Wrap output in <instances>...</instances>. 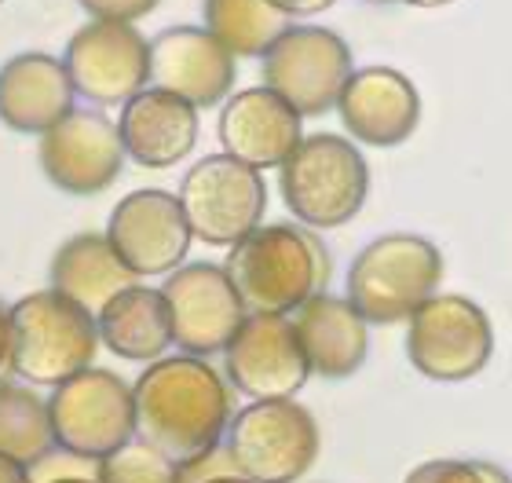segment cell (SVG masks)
Here are the masks:
<instances>
[{
    "label": "cell",
    "instance_id": "6da1fadb",
    "mask_svg": "<svg viewBox=\"0 0 512 483\" xmlns=\"http://www.w3.org/2000/svg\"><path fill=\"white\" fill-rule=\"evenodd\" d=\"M136 436L176 465L198 462L224 443L235 399L220 370L202 355H161L132 385Z\"/></svg>",
    "mask_w": 512,
    "mask_h": 483
},
{
    "label": "cell",
    "instance_id": "7a4b0ae2",
    "mask_svg": "<svg viewBox=\"0 0 512 483\" xmlns=\"http://www.w3.org/2000/svg\"><path fill=\"white\" fill-rule=\"evenodd\" d=\"M224 268L249 312L293 315L315 293H326L330 253L315 227L260 224L231 246Z\"/></svg>",
    "mask_w": 512,
    "mask_h": 483
},
{
    "label": "cell",
    "instance_id": "3957f363",
    "mask_svg": "<svg viewBox=\"0 0 512 483\" xmlns=\"http://www.w3.org/2000/svg\"><path fill=\"white\" fill-rule=\"evenodd\" d=\"M96 315L59 290L30 293L11 304L8 366L30 385H63L88 370L99 348Z\"/></svg>",
    "mask_w": 512,
    "mask_h": 483
},
{
    "label": "cell",
    "instance_id": "277c9868",
    "mask_svg": "<svg viewBox=\"0 0 512 483\" xmlns=\"http://www.w3.org/2000/svg\"><path fill=\"white\" fill-rule=\"evenodd\" d=\"M443 253L421 235H381L355 253L344 297L370 326L410 322V315L439 293Z\"/></svg>",
    "mask_w": 512,
    "mask_h": 483
},
{
    "label": "cell",
    "instance_id": "5b68a950",
    "mask_svg": "<svg viewBox=\"0 0 512 483\" xmlns=\"http://www.w3.org/2000/svg\"><path fill=\"white\" fill-rule=\"evenodd\" d=\"M282 202L304 227L330 231L363 213L370 198V165L344 136L315 132L278 169Z\"/></svg>",
    "mask_w": 512,
    "mask_h": 483
},
{
    "label": "cell",
    "instance_id": "8992f818",
    "mask_svg": "<svg viewBox=\"0 0 512 483\" xmlns=\"http://www.w3.org/2000/svg\"><path fill=\"white\" fill-rule=\"evenodd\" d=\"M238 473L253 483H297L319 458V421L297 399H253L224 436Z\"/></svg>",
    "mask_w": 512,
    "mask_h": 483
},
{
    "label": "cell",
    "instance_id": "52a82bcc",
    "mask_svg": "<svg viewBox=\"0 0 512 483\" xmlns=\"http://www.w3.org/2000/svg\"><path fill=\"white\" fill-rule=\"evenodd\" d=\"M491 355V315L461 293H436L406 322V359L436 385H458L483 374Z\"/></svg>",
    "mask_w": 512,
    "mask_h": 483
},
{
    "label": "cell",
    "instance_id": "ba28073f",
    "mask_svg": "<svg viewBox=\"0 0 512 483\" xmlns=\"http://www.w3.org/2000/svg\"><path fill=\"white\" fill-rule=\"evenodd\" d=\"M260 74L300 118H319L341 103L344 85L355 74V59L341 33L293 22L264 52Z\"/></svg>",
    "mask_w": 512,
    "mask_h": 483
},
{
    "label": "cell",
    "instance_id": "9c48e42d",
    "mask_svg": "<svg viewBox=\"0 0 512 483\" xmlns=\"http://www.w3.org/2000/svg\"><path fill=\"white\" fill-rule=\"evenodd\" d=\"M48 410H52L59 451L77 454L85 462H99L125 447L128 440H136L132 385L99 366H88L70 381L55 385Z\"/></svg>",
    "mask_w": 512,
    "mask_h": 483
},
{
    "label": "cell",
    "instance_id": "30bf717a",
    "mask_svg": "<svg viewBox=\"0 0 512 483\" xmlns=\"http://www.w3.org/2000/svg\"><path fill=\"white\" fill-rule=\"evenodd\" d=\"M180 205L194 238L205 246H238L260 227L267 209V187L260 169L231 154H209L194 161L180 180Z\"/></svg>",
    "mask_w": 512,
    "mask_h": 483
},
{
    "label": "cell",
    "instance_id": "8fae6325",
    "mask_svg": "<svg viewBox=\"0 0 512 483\" xmlns=\"http://www.w3.org/2000/svg\"><path fill=\"white\" fill-rule=\"evenodd\" d=\"M77 96L96 107H125L150 85V41L136 22L88 19L63 55Z\"/></svg>",
    "mask_w": 512,
    "mask_h": 483
},
{
    "label": "cell",
    "instance_id": "7c38bea8",
    "mask_svg": "<svg viewBox=\"0 0 512 483\" xmlns=\"http://www.w3.org/2000/svg\"><path fill=\"white\" fill-rule=\"evenodd\" d=\"M172 319V341L187 355H220L242 330L249 308L238 297L224 264L194 260L183 264L161 286Z\"/></svg>",
    "mask_w": 512,
    "mask_h": 483
},
{
    "label": "cell",
    "instance_id": "4fadbf2b",
    "mask_svg": "<svg viewBox=\"0 0 512 483\" xmlns=\"http://www.w3.org/2000/svg\"><path fill=\"white\" fill-rule=\"evenodd\" d=\"M227 381L249 399H293L308 385L311 363L289 315L249 312L224 352Z\"/></svg>",
    "mask_w": 512,
    "mask_h": 483
},
{
    "label": "cell",
    "instance_id": "5bb4252c",
    "mask_svg": "<svg viewBox=\"0 0 512 483\" xmlns=\"http://www.w3.org/2000/svg\"><path fill=\"white\" fill-rule=\"evenodd\" d=\"M37 158L52 187L88 198L118 180L128 154L118 121H110L99 110H70L55 129L41 136Z\"/></svg>",
    "mask_w": 512,
    "mask_h": 483
},
{
    "label": "cell",
    "instance_id": "9a60e30c",
    "mask_svg": "<svg viewBox=\"0 0 512 483\" xmlns=\"http://www.w3.org/2000/svg\"><path fill=\"white\" fill-rule=\"evenodd\" d=\"M107 238L136 275H172L183 268L194 231L176 194L147 187L114 205Z\"/></svg>",
    "mask_w": 512,
    "mask_h": 483
},
{
    "label": "cell",
    "instance_id": "2e32d148",
    "mask_svg": "<svg viewBox=\"0 0 512 483\" xmlns=\"http://www.w3.org/2000/svg\"><path fill=\"white\" fill-rule=\"evenodd\" d=\"M150 85L176 92L198 110L216 107L235 88V55L205 26H169L150 41Z\"/></svg>",
    "mask_w": 512,
    "mask_h": 483
},
{
    "label": "cell",
    "instance_id": "e0dca14e",
    "mask_svg": "<svg viewBox=\"0 0 512 483\" xmlns=\"http://www.w3.org/2000/svg\"><path fill=\"white\" fill-rule=\"evenodd\" d=\"M220 147L253 169H282L304 140V118L267 85L231 92L216 125Z\"/></svg>",
    "mask_w": 512,
    "mask_h": 483
},
{
    "label": "cell",
    "instance_id": "ac0fdd59",
    "mask_svg": "<svg viewBox=\"0 0 512 483\" xmlns=\"http://www.w3.org/2000/svg\"><path fill=\"white\" fill-rule=\"evenodd\" d=\"M337 114L352 140L366 147H399L417 132L421 92L392 66H363L344 85Z\"/></svg>",
    "mask_w": 512,
    "mask_h": 483
},
{
    "label": "cell",
    "instance_id": "d6986e66",
    "mask_svg": "<svg viewBox=\"0 0 512 483\" xmlns=\"http://www.w3.org/2000/svg\"><path fill=\"white\" fill-rule=\"evenodd\" d=\"M125 154L143 169H172L198 143V107L150 85L128 99L118 118Z\"/></svg>",
    "mask_w": 512,
    "mask_h": 483
},
{
    "label": "cell",
    "instance_id": "ffe728a7",
    "mask_svg": "<svg viewBox=\"0 0 512 483\" xmlns=\"http://www.w3.org/2000/svg\"><path fill=\"white\" fill-rule=\"evenodd\" d=\"M77 88L63 59L22 52L0 66V121L26 136H44L70 114Z\"/></svg>",
    "mask_w": 512,
    "mask_h": 483
},
{
    "label": "cell",
    "instance_id": "44dd1931",
    "mask_svg": "<svg viewBox=\"0 0 512 483\" xmlns=\"http://www.w3.org/2000/svg\"><path fill=\"white\" fill-rule=\"evenodd\" d=\"M293 326L300 333L311 374L326 381L352 377L370 355V322L355 312L348 297L315 293L308 304H300L293 312Z\"/></svg>",
    "mask_w": 512,
    "mask_h": 483
},
{
    "label": "cell",
    "instance_id": "7402d4cb",
    "mask_svg": "<svg viewBox=\"0 0 512 483\" xmlns=\"http://www.w3.org/2000/svg\"><path fill=\"white\" fill-rule=\"evenodd\" d=\"M52 290L77 301L92 315H99L121 290L136 286V271L118 257V249L110 246L107 235L85 231V235L66 238L52 257Z\"/></svg>",
    "mask_w": 512,
    "mask_h": 483
},
{
    "label": "cell",
    "instance_id": "603a6c76",
    "mask_svg": "<svg viewBox=\"0 0 512 483\" xmlns=\"http://www.w3.org/2000/svg\"><path fill=\"white\" fill-rule=\"evenodd\" d=\"M99 341L121 359L136 363H154L169 352L172 344V319L165 293L150 286H128L114 301L96 315Z\"/></svg>",
    "mask_w": 512,
    "mask_h": 483
},
{
    "label": "cell",
    "instance_id": "cb8c5ba5",
    "mask_svg": "<svg viewBox=\"0 0 512 483\" xmlns=\"http://www.w3.org/2000/svg\"><path fill=\"white\" fill-rule=\"evenodd\" d=\"M289 26V15L271 0H205V30L235 59H264Z\"/></svg>",
    "mask_w": 512,
    "mask_h": 483
},
{
    "label": "cell",
    "instance_id": "d4e9b609",
    "mask_svg": "<svg viewBox=\"0 0 512 483\" xmlns=\"http://www.w3.org/2000/svg\"><path fill=\"white\" fill-rule=\"evenodd\" d=\"M52 451H59V443H55L48 403L33 388L4 381L0 385V454L33 469Z\"/></svg>",
    "mask_w": 512,
    "mask_h": 483
},
{
    "label": "cell",
    "instance_id": "484cf974",
    "mask_svg": "<svg viewBox=\"0 0 512 483\" xmlns=\"http://www.w3.org/2000/svg\"><path fill=\"white\" fill-rule=\"evenodd\" d=\"M96 483H180V465L147 440H128L96 462Z\"/></svg>",
    "mask_w": 512,
    "mask_h": 483
},
{
    "label": "cell",
    "instance_id": "4316f807",
    "mask_svg": "<svg viewBox=\"0 0 512 483\" xmlns=\"http://www.w3.org/2000/svg\"><path fill=\"white\" fill-rule=\"evenodd\" d=\"M403 483H483L476 462H454V458H436V462L417 465Z\"/></svg>",
    "mask_w": 512,
    "mask_h": 483
},
{
    "label": "cell",
    "instance_id": "83f0119b",
    "mask_svg": "<svg viewBox=\"0 0 512 483\" xmlns=\"http://www.w3.org/2000/svg\"><path fill=\"white\" fill-rule=\"evenodd\" d=\"M220 476H242L231 451H227V443H220L216 451H209L198 462L180 465V483H209V480H220Z\"/></svg>",
    "mask_w": 512,
    "mask_h": 483
},
{
    "label": "cell",
    "instance_id": "f1b7e54d",
    "mask_svg": "<svg viewBox=\"0 0 512 483\" xmlns=\"http://www.w3.org/2000/svg\"><path fill=\"white\" fill-rule=\"evenodd\" d=\"M88 11V19H114V22H139L143 15L158 8L161 0H77Z\"/></svg>",
    "mask_w": 512,
    "mask_h": 483
},
{
    "label": "cell",
    "instance_id": "f546056e",
    "mask_svg": "<svg viewBox=\"0 0 512 483\" xmlns=\"http://www.w3.org/2000/svg\"><path fill=\"white\" fill-rule=\"evenodd\" d=\"M278 11H286L289 19H308V15H322L326 8H333L337 0H271Z\"/></svg>",
    "mask_w": 512,
    "mask_h": 483
},
{
    "label": "cell",
    "instance_id": "4dcf8cb0",
    "mask_svg": "<svg viewBox=\"0 0 512 483\" xmlns=\"http://www.w3.org/2000/svg\"><path fill=\"white\" fill-rule=\"evenodd\" d=\"M0 483H33L30 480V465L15 462L8 454H0Z\"/></svg>",
    "mask_w": 512,
    "mask_h": 483
},
{
    "label": "cell",
    "instance_id": "1f68e13d",
    "mask_svg": "<svg viewBox=\"0 0 512 483\" xmlns=\"http://www.w3.org/2000/svg\"><path fill=\"white\" fill-rule=\"evenodd\" d=\"M476 469H480L483 483H512V476L505 469H498L494 462H476Z\"/></svg>",
    "mask_w": 512,
    "mask_h": 483
},
{
    "label": "cell",
    "instance_id": "d6a6232c",
    "mask_svg": "<svg viewBox=\"0 0 512 483\" xmlns=\"http://www.w3.org/2000/svg\"><path fill=\"white\" fill-rule=\"evenodd\" d=\"M8 322H11V308L0 304V366L8 363Z\"/></svg>",
    "mask_w": 512,
    "mask_h": 483
},
{
    "label": "cell",
    "instance_id": "836d02e7",
    "mask_svg": "<svg viewBox=\"0 0 512 483\" xmlns=\"http://www.w3.org/2000/svg\"><path fill=\"white\" fill-rule=\"evenodd\" d=\"M399 4H410V8H447L454 0H399Z\"/></svg>",
    "mask_w": 512,
    "mask_h": 483
},
{
    "label": "cell",
    "instance_id": "e575fe53",
    "mask_svg": "<svg viewBox=\"0 0 512 483\" xmlns=\"http://www.w3.org/2000/svg\"><path fill=\"white\" fill-rule=\"evenodd\" d=\"M48 483H96V480H81V476H55V480Z\"/></svg>",
    "mask_w": 512,
    "mask_h": 483
},
{
    "label": "cell",
    "instance_id": "d590c367",
    "mask_svg": "<svg viewBox=\"0 0 512 483\" xmlns=\"http://www.w3.org/2000/svg\"><path fill=\"white\" fill-rule=\"evenodd\" d=\"M209 483H253L246 476H220V480H209Z\"/></svg>",
    "mask_w": 512,
    "mask_h": 483
},
{
    "label": "cell",
    "instance_id": "8d00e7d4",
    "mask_svg": "<svg viewBox=\"0 0 512 483\" xmlns=\"http://www.w3.org/2000/svg\"><path fill=\"white\" fill-rule=\"evenodd\" d=\"M366 4H392V0H366Z\"/></svg>",
    "mask_w": 512,
    "mask_h": 483
},
{
    "label": "cell",
    "instance_id": "74e56055",
    "mask_svg": "<svg viewBox=\"0 0 512 483\" xmlns=\"http://www.w3.org/2000/svg\"><path fill=\"white\" fill-rule=\"evenodd\" d=\"M0 4H4V0H0Z\"/></svg>",
    "mask_w": 512,
    "mask_h": 483
}]
</instances>
